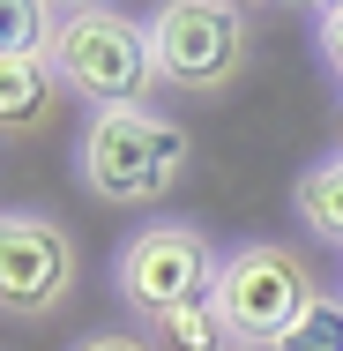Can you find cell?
I'll return each mask as SVG.
<instances>
[{
	"instance_id": "6da1fadb",
	"label": "cell",
	"mask_w": 343,
	"mask_h": 351,
	"mask_svg": "<svg viewBox=\"0 0 343 351\" xmlns=\"http://www.w3.org/2000/svg\"><path fill=\"white\" fill-rule=\"evenodd\" d=\"M194 135L157 112V105H120V112H90L82 142H75V180L90 202L105 210H149L187 180Z\"/></svg>"
},
{
	"instance_id": "5b68a950",
	"label": "cell",
	"mask_w": 343,
	"mask_h": 351,
	"mask_svg": "<svg viewBox=\"0 0 343 351\" xmlns=\"http://www.w3.org/2000/svg\"><path fill=\"white\" fill-rule=\"evenodd\" d=\"M216 314H224V329H231V344H254L269 351L314 299H321V277H314V262L291 247V239H239L231 254H224V269H216Z\"/></svg>"
},
{
	"instance_id": "52a82bcc",
	"label": "cell",
	"mask_w": 343,
	"mask_h": 351,
	"mask_svg": "<svg viewBox=\"0 0 343 351\" xmlns=\"http://www.w3.org/2000/svg\"><path fill=\"white\" fill-rule=\"evenodd\" d=\"M53 105H60V75L45 53H0V135L23 149L30 135H45Z\"/></svg>"
},
{
	"instance_id": "5bb4252c",
	"label": "cell",
	"mask_w": 343,
	"mask_h": 351,
	"mask_svg": "<svg viewBox=\"0 0 343 351\" xmlns=\"http://www.w3.org/2000/svg\"><path fill=\"white\" fill-rule=\"evenodd\" d=\"M336 157H343V105H336Z\"/></svg>"
},
{
	"instance_id": "ba28073f",
	"label": "cell",
	"mask_w": 343,
	"mask_h": 351,
	"mask_svg": "<svg viewBox=\"0 0 343 351\" xmlns=\"http://www.w3.org/2000/svg\"><path fill=\"white\" fill-rule=\"evenodd\" d=\"M291 210L306 217L314 239L343 247V157H314V165L291 180Z\"/></svg>"
},
{
	"instance_id": "277c9868",
	"label": "cell",
	"mask_w": 343,
	"mask_h": 351,
	"mask_svg": "<svg viewBox=\"0 0 343 351\" xmlns=\"http://www.w3.org/2000/svg\"><path fill=\"white\" fill-rule=\"evenodd\" d=\"M216 269H224L216 239H209L202 224H179V217L135 224V232L112 247V291H120V306L135 314L142 329H157V322H172L179 306L209 299V291H216Z\"/></svg>"
},
{
	"instance_id": "8992f818",
	"label": "cell",
	"mask_w": 343,
	"mask_h": 351,
	"mask_svg": "<svg viewBox=\"0 0 343 351\" xmlns=\"http://www.w3.org/2000/svg\"><path fill=\"white\" fill-rule=\"evenodd\" d=\"M82 284V247L53 210H8L0 217V314L15 329L53 322Z\"/></svg>"
},
{
	"instance_id": "4fadbf2b",
	"label": "cell",
	"mask_w": 343,
	"mask_h": 351,
	"mask_svg": "<svg viewBox=\"0 0 343 351\" xmlns=\"http://www.w3.org/2000/svg\"><path fill=\"white\" fill-rule=\"evenodd\" d=\"M75 351H157L149 337H120V329H97V337H82Z\"/></svg>"
},
{
	"instance_id": "3957f363",
	"label": "cell",
	"mask_w": 343,
	"mask_h": 351,
	"mask_svg": "<svg viewBox=\"0 0 343 351\" xmlns=\"http://www.w3.org/2000/svg\"><path fill=\"white\" fill-rule=\"evenodd\" d=\"M157 90L172 97H231L254 68V15L231 0H164L149 15Z\"/></svg>"
},
{
	"instance_id": "8fae6325",
	"label": "cell",
	"mask_w": 343,
	"mask_h": 351,
	"mask_svg": "<svg viewBox=\"0 0 343 351\" xmlns=\"http://www.w3.org/2000/svg\"><path fill=\"white\" fill-rule=\"evenodd\" d=\"M157 337L179 351H224L231 344V329H224V314H216V299H194V306H179L172 322H157Z\"/></svg>"
},
{
	"instance_id": "7c38bea8",
	"label": "cell",
	"mask_w": 343,
	"mask_h": 351,
	"mask_svg": "<svg viewBox=\"0 0 343 351\" xmlns=\"http://www.w3.org/2000/svg\"><path fill=\"white\" fill-rule=\"evenodd\" d=\"M314 53H321V68H329V82L343 90V0H329V8H314Z\"/></svg>"
},
{
	"instance_id": "30bf717a",
	"label": "cell",
	"mask_w": 343,
	"mask_h": 351,
	"mask_svg": "<svg viewBox=\"0 0 343 351\" xmlns=\"http://www.w3.org/2000/svg\"><path fill=\"white\" fill-rule=\"evenodd\" d=\"M0 23H8L0 53H53L60 8H53V0H8V8H0Z\"/></svg>"
},
{
	"instance_id": "9a60e30c",
	"label": "cell",
	"mask_w": 343,
	"mask_h": 351,
	"mask_svg": "<svg viewBox=\"0 0 343 351\" xmlns=\"http://www.w3.org/2000/svg\"><path fill=\"white\" fill-rule=\"evenodd\" d=\"M224 351H254V344H224Z\"/></svg>"
},
{
	"instance_id": "7a4b0ae2",
	"label": "cell",
	"mask_w": 343,
	"mask_h": 351,
	"mask_svg": "<svg viewBox=\"0 0 343 351\" xmlns=\"http://www.w3.org/2000/svg\"><path fill=\"white\" fill-rule=\"evenodd\" d=\"M53 75L90 112H120L157 90V53H149V15H127L112 0H68L53 30Z\"/></svg>"
},
{
	"instance_id": "9c48e42d",
	"label": "cell",
	"mask_w": 343,
	"mask_h": 351,
	"mask_svg": "<svg viewBox=\"0 0 343 351\" xmlns=\"http://www.w3.org/2000/svg\"><path fill=\"white\" fill-rule=\"evenodd\" d=\"M269 351H343V291L321 284V299H314V306H306Z\"/></svg>"
}]
</instances>
